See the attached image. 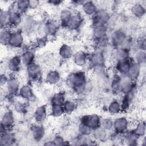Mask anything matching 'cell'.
Masks as SVG:
<instances>
[{
	"label": "cell",
	"mask_w": 146,
	"mask_h": 146,
	"mask_svg": "<svg viewBox=\"0 0 146 146\" xmlns=\"http://www.w3.org/2000/svg\"><path fill=\"white\" fill-rule=\"evenodd\" d=\"M49 3L51 5H53L54 6H60L63 2V1H48Z\"/></svg>",
	"instance_id": "obj_52"
},
{
	"label": "cell",
	"mask_w": 146,
	"mask_h": 146,
	"mask_svg": "<svg viewBox=\"0 0 146 146\" xmlns=\"http://www.w3.org/2000/svg\"><path fill=\"white\" fill-rule=\"evenodd\" d=\"M74 14L73 10L70 8H64L62 9L59 15V21L60 23L61 27L64 28L69 19Z\"/></svg>",
	"instance_id": "obj_33"
},
{
	"label": "cell",
	"mask_w": 146,
	"mask_h": 146,
	"mask_svg": "<svg viewBox=\"0 0 146 146\" xmlns=\"http://www.w3.org/2000/svg\"><path fill=\"white\" fill-rule=\"evenodd\" d=\"M6 68L12 74L18 72L23 66L20 55L16 54L10 57L6 61Z\"/></svg>",
	"instance_id": "obj_9"
},
{
	"label": "cell",
	"mask_w": 146,
	"mask_h": 146,
	"mask_svg": "<svg viewBox=\"0 0 146 146\" xmlns=\"http://www.w3.org/2000/svg\"><path fill=\"white\" fill-rule=\"evenodd\" d=\"M25 41V36L21 29H15L12 31L9 46L14 49H20L23 47Z\"/></svg>",
	"instance_id": "obj_5"
},
{
	"label": "cell",
	"mask_w": 146,
	"mask_h": 146,
	"mask_svg": "<svg viewBox=\"0 0 146 146\" xmlns=\"http://www.w3.org/2000/svg\"><path fill=\"white\" fill-rule=\"evenodd\" d=\"M13 30L10 28L1 29L0 33V41L3 46H9Z\"/></svg>",
	"instance_id": "obj_39"
},
{
	"label": "cell",
	"mask_w": 146,
	"mask_h": 146,
	"mask_svg": "<svg viewBox=\"0 0 146 146\" xmlns=\"http://www.w3.org/2000/svg\"><path fill=\"white\" fill-rule=\"evenodd\" d=\"M26 72L30 80L34 82L40 80L43 75V70L41 66L35 62L26 67Z\"/></svg>",
	"instance_id": "obj_6"
},
{
	"label": "cell",
	"mask_w": 146,
	"mask_h": 146,
	"mask_svg": "<svg viewBox=\"0 0 146 146\" xmlns=\"http://www.w3.org/2000/svg\"><path fill=\"white\" fill-rule=\"evenodd\" d=\"M108 131L100 126L93 130L92 137L97 142H105L110 139V133Z\"/></svg>",
	"instance_id": "obj_21"
},
{
	"label": "cell",
	"mask_w": 146,
	"mask_h": 146,
	"mask_svg": "<svg viewBox=\"0 0 146 146\" xmlns=\"http://www.w3.org/2000/svg\"><path fill=\"white\" fill-rule=\"evenodd\" d=\"M58 54L62 59L68 60L72 59L74 52L72 47L70 45L67 43H63L60 46Z\"/></svg>",
	"instance_id": "obj_31"
},
{
	"label": "cell",
	"mask_w": 146,
	"mask_h": 146,
	"mask_svg": "<svg viewBox=\"0 0 146 146\" xmlns=\"http://www.w3.org/2000/svg\"><path fill=\"white\" fill-rule=\"evenodd\" d=\"M61 27L59 20L55 19H49L43 25L44 35L47 37L55 36L58 33Z\"/></svg>",
	"instance_id": "obj_8"
},
{
	"label": "cell",
	"mask_w": 146,
	"mask_h": 146,
	"mask_svg": "<svg viewBox=\"0 0 146 146\" xmlns=\"http://www.w3.org/2000/svg\"><path fill=\"white\" fill-rule=\"evenodd\" d=\"M131 51L121 47L115 49L113 56L115 62L124 61L129 59L131 58Z\"/></svg>",
	"instance_id": "obj_29"
},
{
	"label": "cell",
	"mask_w": 146,
	"mask_h": 146,
	"mask_svg": "<svg viewBox=\"0 0 146 146\" xmlns=\"http://www.w3.org/2000/svg\"><path fill=\"white\" fill-rule=\"evenodd\" d=\"M100 126L109 132L113 131V120L110 117H104L101 120Z\"/></svg>",
	"instance_id": "obj_47"
},
{
	"label": "cell",
	"mask_w": 146,
	"mask_h": 146,
	"mask_svg": "<svg viewBox=\"0 0 146 146\" xmlns=\"http://www.w3.org/2000/svg\"><path fill=\"white\" fill-rule=\"evenodd\" d=\"M88 54L84 50H78L75 52L72 58L74 63L77 67H84L87 64Z\"/></svg>",
	"instance_id": "obj_19"
},
{
	"label": "cell",
	"mask_w": 146,
	"mask_h": 146,
	"mask_svg": "<svg viewBox=\"0 0 146 146\" xmlns=\"http://www.w3.org/2000/svg\"><path fill=\"white\" fill-rule=\"evenodd\" d=\"M49 113L54 117H60L65 114L63 107L62 105H51Z\"/></svg>",
	"instance_id": "obj_42"
},
{
	"label": "cell",
	"mask_w": 146,
	"mask_h": 146,
	"mask_svg": "<svg viewBox=\"0 0 146 146\" xmlns=\"http://www.w3.org/2000/svg\"><path fill=\"white\" fill-rule=\"evenodd\" d=\"M145 7L140 2L133 3L130 7L131 14L136 18H141L145 14Z\"/></svg>",
	"instance_id": "obj_32"
},
{
	"label": "cell",
	"mask_w": 146,
	"mask_h": 146,
	"mask_svg": "<svg viewBox=\"0 0 146 146\" xmlns=\"http://www.w3.org/2000/svg\"><path fill=\"white\" fill-rule=\"evenodd\" d=\"M49 110L45 104L38 106L34 111L33 118L36 123H42L44 121L48 115Z\"/></svg>",
	"instance_id": "obj_17"
},
{
	"label": "cell",
	"mask_w": 146,
	"mask_h": 146,
	"mask_svg": "<svg viewBox=\"0 0 146 146\" xmlns=\"http://www.w3.org/2000/svg\"><path fill=\"white\" fill-rule=\"evenodd\" d=\"M9 15V28L11 29H18L22 23L23 15L18 12L13 6L8 10Z\"/></svg>",
	"instance_id": "obj_10"
},
{
	"label": "cell",
	"mask_w": 146,
	"mask_h": 146,
	"mask_svg": "<svg viewBox=\"0 0 146 146\" xmlns=\"http://www.w3.org/2000/svg\"><path fill=\"white\" fill-rule=\"evenodd\" d=\"M110 14L105 9H98L95 14L91 17L92 26H107L110 18Z\"/></svg>",
	"instance_id": "obj_7"
},
{
	"label": "cell",
	"mask_w": 146,
	"mask_h": 146,
	"mask_svg": "<svg viewBox=\"0 0 146 146\" xmlns=\"http://www.w3.org/2000/svg\"><path fill=\"white\" fill-rule=\"evenodd\" d=\"M30 133L33 139L36 142H39L45 136L46 129L42 123H36L31 127Z\"/></svg>",
	"instance_id": "obj_16"
},
{
	"label": "cell",
	"mask_w": 146,
	"mask_h": 146,
	"mask_svg": "<svg viewBox=\"0 0 146 146\" xmlns=\"http://www.w3.org/2000/svg\"><path fill=\"white\" fill-rule=\"evenodd\" d=\"M22 64L25 67L28 65L35 62V52L31 48H25L20 54Z\"/></svg>",
	"instance_id": "obj_22"
},
{
	"label": "cell",
	"mask_w": 146,
	"mask_h": 146,
	"mask_svg": "<svg viewBox=\"0 0 146 146\" xmlns=\"http://www.w3.org/2000/svg\"><path fill=\"white\" fill-rule=\"evenodd\" d=\"M94 41L95 50L106 51L110 46V42L108 36L99 40H94Z\"/></svg>",
	"instance_id": "obj_40"
},
{
	"label": "cell",
	"mask_w": 146,
	"mask_h": 146,
	"mask_svg": "<svg viewBox=\"0 0 146 146\" xmlns=\"http://www.w3.org/2000/svg\"><path fill=\"white\" fill-rule=\"evenodd\" d=\"M132 60L133 59L131 58L127 60L115 62L113 67L115 72L119 75L127 74L130 66V64Z\"/></svg>",
	"instance_id": "obj_25"
},
{
	"label": "cell",
	"mask_w": 146,
	"mask_h": 146,
	"mask_svg": "<svg viewBox=\"0 0 146 146\" xmlns=\"http://www.w3.org/2000/svg\"><path fill=\"white\" fill-rule=\"evenodd\" d=\"M67 100V95L64 91H60L54 94L50 98L51 105H62L63 106Z\"/></svg>",
	"instance_id": "obj_35"
},
{
	"label": "cell",
	"mask_w": 146,
	"mask_h": 146,
	"mask_svg": "<svg viewBox=\"0 0 146 146\" xmlns=\"http://www.w3.org/2000/svg\"><path fill=\"white\" fill-rule=\"evenodd\" d=\"M21 86L18 78L15 76L14 74L11 75L5 86L7 94L10 96L18 95Z\"/></svg>",
	"instance_id": "obj_13"
},
{
	"label": "cell",
	"mask_w": 146,
	"mask_h": 146,
	"mask_svg": "<svg viewBox=\"0 0 146 146\" xmlns=\"http://www.w3.org/2000/svg\"><path fill=\"white\" fill-rule=\"evenodd\" d=\"M131 129L139 137H143L145 136L146 132V125L145 121L141 120L137 121L133 125H132V128H131Z\"/></svg>",
	"instance_id": "obj_36"
},
{
	"label": "cell",
	"mask_w": 146,
	"mask_h": 146,
	"mask_svg": "<svg viewBox=\"0 0 146 146\" xmlns=\"http://www.w3.org/2000/svg\"><path fill=\"white\" fill-rule=\"evenodd\" d=\"M48 37L46 36H39L35 40V46L39 48L44 47L46 46L48 42Z\"/></svg>",
	"instance_id": "obj_49"
},
{
	"label": "cell",
	"mask_w": 146,
	"mask_h": 146,
	"mask_svg": "<svg viewBox=\"0 0 146 146\" xmlns=\"http://www.w3.org/2000/svg\"><path fill=\"white\" fill-rule=\"evenodd\" d=\"M106 55L105 51L94 50L88 54L87 63L92 67V68L95 67L103 66L105 64Z\"/></svg>",
	"instance_id": "obj_3"
},
{
	"label": "cell",
	"mask_w": 146,
	"mask_h": 146,
	"mask_svg": "<svg viewBox=\"0 0 146 146\" xmlns=\"http://www.w3.org/2000/svg\"><path fill=\"white\" fill-rule=\"evenodd\" d=\"M9 15L8 10H1L0 13L1 28H9Z\"/></svg>",
	"instance_id": "obj_44"
},
{
	"label": "cell",
	"mask_w": 146,
	"mask_h": 146,
	"mask_svg": "<svg viewBox=\"0 0 146 146\" xmlns=\"http://www.w3.org/2000/svg\"><path fill=\"white\" fill-rule=\"evenodd\" d=\"M141 67L133 60L130 64L127 75L133 80L137 81L141 75Z\"/></svg>",
	"instance_id": "obj_34"
},
{
	"label": "cell",
	"mask_w": 146,
	"mask_h": 146,
	"mask_svg": "<svg viewBox=\"0 0 146 146\" xmlns=\"http://www.w3.org/2000/svg\"><path fill=\"white\" fill-rule=\"evenodd\" d=\"M25 101H17L14 103V109L17 113L24 114L27 112V105Z\"/></svg>",
	"instance_id": "obj_45"
},
{
	"label": "cell",
	"mask_w": 146,
	"mask_h": 146,
	"mask_svg": "<svg viewBox=\"0 0 146 146\" xmlns=\"http://www.w3.org/2000/svg\"><path fill=\"white\" fill-rule=\"evenodd\" d=\"M18 95L25 101H32L35 98L33 89L29 84H24L21 86Z\"/></svg>",
	"instance_id": "obj_20"
},
{
	"label": "cell",
	"mask_w": 146,
	"mask_h": 146,
	"mask_svg": "<svg viewBox=\"0 0 146 146\" xmlns=\"http://www.w3.org/2000/svg\"><path fill=\"white\" fill-rule=\"evenodd\" d=\"M107 111L111 114L116 115L122 112L120 102L117 99H113L110 102L107 107Z\"/></svg>",
	"instance_id": "obj_38"
},
{
	"label": "cell",
	"mask_w": 146,
	"mask_h": 146,
	"mask_svg": "<svg viewBox=\"0 0 146 146\" xmlns=\"http://www.w3.org/2000/svg\"><path fill=\"white\" fill-rule=\"evenodd\" d=\"M131 123L128 117L125 116H120L113 120L112 132L117 135H121L125 131L130 129Z\"/></svg>",
	"instance_id": "obj_2"
},
{
	"label": "cell",
	"mask_w": 146,
	"mask_h": 146,
	"mask_svg": "<svg viewBox=\"0 0 146 146\" xmlns=\"http://www.w3.org/2000/svg\"><path fill=\"white\" fill-rule=\"evenodd\" d=\"M84 1H72L71 3L72 4V5H74V6H81L83 5V3H84Z\"/></svg>",
	"instance_id": "obj_53"
},
{
	"label": "cell",
	"mask_w": 146,
	"mask_h": 146,
	"mask_svg": "<svg viewBox=\"0 0 146 146\" xmlns=\"http://www.w3.org/2000/svg\"><path fill=\"white\" fill-rule=\"evenodd\" d=\"M88 80L86 72L77 70L71 72L65 80L66 86L78 96L85 95V86Z\"/></svg>",
	"instance_id": "obj_1"
},
{
	"label": "cell",
	"mask_w": 146,
	"mask_h": 146,
	"mask_svg": "<svg viewBox=\"0 0 146 146\" xmlns=\"http://www.w3.org/2000/svg\"><path fill=\"white\" fill-rule=\"evenodd\" d=\"M51 140L54 144V145H71L70 141L66 140L63 136L60 135H55Z\"/></svg>",
	"instance_id": "obj_48"
},
{
	"label": "cell",
	"mask_w": 146,
	"mask_h": 146,
	"mask_svg": "<svg viewBox=\"0 0 146 146\" xmlns=\"http://www.w3.org/2000/svg\"><path fill=\"white\" fill-rule=\"evenodd\" d=\"M10 76H8L5 73H2L0 76V85L2 87L6 86Z\"/></svg>",
	"instance_id": "obj_50"
},
{
	"label": "cell",
	"mask_w": 146,
	"mask_h": 146,
	"mask_svg": "<svg viewBox=\"0 0 146 146\" xmlns=\"http://www.w3.org/2000/svg\"><path fill=\"white\" fill-rule=\"evenodd\" d=\"M16 141L17 138L14 132L8 131L1 134L0 146H11L15 145Z\"/></svg>",
	"instance_id": "obj_27"
},
{
	"label": "cell",
	"mask_w": 146,
	"mask_h": 146,
	"mask_svg": "<svg viewBox=\"0 0 146 146\" xmlns=\"http://www.w3.org/2000/svg\"><path fill=\"white\" fill-rule=\"evenodd\" d=\"M15 123V117L12 111L7 110L4 111L1 116V124L3 125L8 131L13 128Z\"/></svg>",
	"instance_id": "obj_24"
},
{
	"label": "cell",
	"mask_w": 146,
	"mask_h": 146,
	"mask_svg": "<svg viewBox=\"0 0 146 146\" xmlns=\"http://www.w3.org/2000/svg\"><path fill=\"white\" fill-rule=\"evenodd\" d=\"M61 80V75L60 72L56 70L48 71L45 76V82L52 86L58 84Z\"/></svg>",
	"instance_id": "obj_28"
},
{
	"label": "cell",
	"mask_w": 146,
	"mask_h": 146,
	"mask_svg": "<svg viewBox=\"0 0 146 146\" xmlns=\"http://www.w3.org/2000/svg\"><path fill=\"white\" fill-rule=\"evenodd\" d=\"M13 7L23 15L27 12L30 9L29 1L27 0H18L15 1L13 4Z\"/></svg>",
	"instance_id": "obj_37"
},
{
	"label": "cell",
	"mask_w": 146,
	"mask_h": 146,
	"mask_svg": "<svg viewBox=\"0 0 146 146\" xmlns=\"http://www.w3.org/2000/svg\"><path fill=\"white\" fill-rule=\"evenodd\" d=\"M21 30L24 34L25 36L31 35L36 30V23L33 17L27 16L23 18L21 25Z\"/></svg>",
	"instance_id": "obj_14"
},
{
	"label": "cell",
	"mask_w": 146,
	"mask_h": 146,
	"mask_svg": "<svg viewBox=\"0 0 146 146\" xmlns=\"http://www.w3.org/2000/svg\"><path fill=\"white\" fill-rule=\"evenodd\" d=\"M78 131L80 135L86 136H91L93 129L88 125L83 123H79L78 126Z\"/></svg>",
	"instance_id": "obj_46"
},
{
	"label": "cell",
	"mask_w": 146,
	"mask_h": 146,
	"mask_svg": "<svg viewBox=\"0 0 146 146\" xmlns=\"http://www.w3.org/2000/svg\"><path fill=\"white\" fill-rule=\"evenodd\" d=\"M81 8L83 14L90 17H92L98 10L96 4L91 1H85Z\"/></svg>",
	"instance_id": "obj_30"
},
{
	"label": "cell",
	"mask_w": 146,
	"mask_h": 146,
	"mask_svg": "<svg viewBox=\"0 0 146 146\" xmlns=\"http://www.w3.org/2000/svg\"><path fill=\"white\" fill-rule=\"evenodd\" d=\"M40 5V1L37 0L29 1V7L31 9H36Z\"/></svg>",
	"instance_id": "obj_51"
},
{
	"label": "cell",
	"mask_w": 146,
	"mask_h": 146,
	"mask_svg": "<svg viewBox=\"0 0 146 146\" xmlns=\"http://www.w3.org/2000/svg\"><path fill=\"white\" fill-rule=\"evenodd\" d=\"M101 120L102 118L99 115L91 113L82 116L80 118V123L88 125L94 130L100 126Z\"/></svg>",
	"instance_id": "obj_12"
},
{
	"label": "cell",
	"mask_w": 146,
	"mask_h": 146,
	"mask_svg": "<svg viewBox=\"0 0 146 146\" xmlns=\"http://www.w3.org/2000/svg\"><path fill=\"white\" fill-rule=\"evenodd\" d=\"M109 89L113 95H117L121 94L120 76L115 72L113 75L112 78L110 79Z\"/></svg>",
	"instance_id": "obj_23"
},
{
	"label": "cell",
	"mask_w": 146,
	"mask_h": 146,
	"mask_svg": "<svg viewBox=\"0 0 146 146\" xmlns=\"http://www.w3.org/2000/svg\"><path fill=\"white\" fill-rule=\"evenodd\" d=\"M108 29L106 26L99 25L92 26V36L94 40H99L108 36Z\"/></svg>",
	"instance_id": "obj_26"
},
{
	"label": "cell",
	"mask_w": 146,
	"mask_h": 146,
	"mask_svg": "<svg viewBox=\"0 0 146 146\" xmlns=\"http://www.w3.org/2000/svg\"><path fill=\"white\" fill-rule=\"evenodd\" d=\"M127 35V33L122 29H114L109 38L110 45L115 49L121 47Z\"/></svg>",
	"instance_id": "obj_4"
},
{
	"label": "cell",
	"mask_w": 146,
	"mask_h": 146,
	"mask_svg": "<svg viewBox=\"0 0 146 146\" xmlns=\"http://www.w3.org/2000/svg\"><path fill=\"white\" fill-rule=\"evenodd\" d=\"M121 87V94H125L137 86V82L132 79L127 74L120 75Z\"/></svg>",
	"instance_id": "obj_18"
},
{
	"label": "cell",
	"mask_w": 146,
	"mask_h": 146,
	"mask_svg": "<svg viewBox=\"0 0 146 146\" xmlns=\"http://www.w3.org/2000/svg\"><path fill=\"white\" fill-rule=\"evenodd\" d=\"M120 137L121 141L129 146L139 145L141 140V138L137 136L131 128L123 133Z\"/></svg>",
	"instance_id": "obj_15"
},
{
	"label": "cell",
	"mask_w": 146,
	"mask_h": 146,
	"mask_svg": "<svg viewBox=\"0 0 146 146\" xmlns=\"http://www.w3.org/2000/svg\"><path fill=\"white\" fill-rule=\"evenodd\" d=\"M65 114H71L76 109L77 104L76 102L72 99H67L63 105Z\"/></svg>",
	"instance_id": "obj_43"
},
{
	"label": "cell",
	"mask_w": 146,
	"mask_h": 146,
	"mask_svg": "<svg viewBox=\"0 0 146 146\" xmlns=\"http://www.w3.org/2000/svg\"><path fill=\"white\" fill-rule=\"evenodd\" d=\"M84 23L83 15L80 13H74L68 21L64 29L69 31H78L82 26Z\"/></svg>",
	"instance_id": "obj_11"
},
{
	"label": "cell",
	"mask_w": 146,
	"mask_h": 146,
	"mask_svg": "<svg viewBox=\"0 0 146 146\" xmlns=\"http://www.w3.org/2000/svg\"><path fill=\"white\" fill-rule=\"evenodd\" d=\"M134 62L139 64L141 68L144 67L146 64V54L145 51L141 50L136 51L133 57L132 58Z\"/></svg>",
	"instance_id": "obj_41"
}]
</instances>
